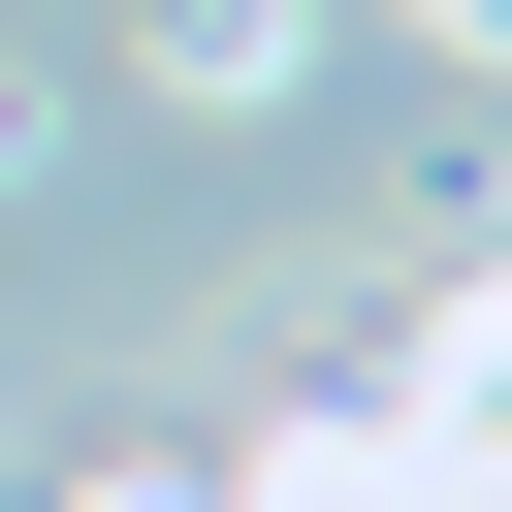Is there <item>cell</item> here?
Returning a JSON list of instances; mask_svg holds the SVG:
<instances>
[{
	"label": "cell",
	"instance_id": "obj_1",
	"mask_svg": "<svg viewBox=\"0 0 512 512\" xmlns=\"http://www.w3.org/2000/svg\"><path fill=\"white\" fill-rule=\"evenodd\" d=\"M128 64H160V96H192V128H256V96H288V64H320V0H128Z\"/></svg>",
	"mask_w": 512,
	"mask_h": 512
},
{
	"label": "cell",
	"instance_id": "obj_2",
	"mask_svg": "<svg viewBox=\"0 0 512 512\" xmlns=\"http://www.w3.org/2000/svg\"><path fill=\"white\" fill-rule=\"evenodd\" d=\"M416 64H480V96H512V0H416Z\"/></svg>",
	"mask_w": 512,
	"mask_h": 512
},
{
	"label": "cell",
	"instance_id": "obj_3",
	"mask_svg": "<svg viewBox=\"0 0 512 512\" xmlns=\"http://www.w3.org/2000/svg\"><path fill=\"white\" fill-rule=\"evenodd\" d=\"M32 160H64V96H32V64H0V192H32Z\"/></svg>",
	"mask_w": 512,
	"mask_h": 512
}]
</instances>
